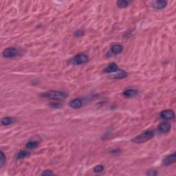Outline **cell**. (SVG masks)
<instances>
[{
  "label": "cell",
  "mask_w": 176,
  "mask_h": 176,
  "mask_svg": "<svg viewBox=\"0 0 176 176\" xmlns=\"http://www.w3.org/2000/svg\"><path fill=\"white\" fill-rule=\"evenodd\" d=\"M176 162V154L175 153H173L170 155H167L162 160V164L164 166H170V165L175 164Z\"/></svg>",
  "instance_id": "cell-6"
},
{
  "label": "cell",
  "mask_w": 176,
  "mask_h": 176,
  "mask_svg": "<svg viewBox=\"0 0 176 176\" xmlns=\"http://www.w3.org/2000/svg\"><path fill=\"white\" fill-rule=\"evenodd\" d=\"M127 76V73L124 70H120L119 69V71H118L116 72V74L115 75H113L112 77L114 78H116V79H121V78H124Z\"/></svg>",
  "instance_id": "cell-14"
},
{
  "label": "cell",
  "mask_w": 176,
  "mask_h": 176,
  "mask_svg": "<svg viewBox=\"0 0 176 176\" xmlns=\"http://www.w3.org/2000/svg\"><path fill=\"white\" fill-rule=\"evenodd\" d=\"M82 102L80 98H76L69 102V106L73 109H79L82 107Z\"/></svg>",
  "instance_id": "cell-10"
},
{
  "label": "cell",
  "mask_w": 176,
  "mask_h": 176,
  "mask_svg": "<svg viewBox=\"0 0 176 176\" xmlns=\"http://www.w3.org/2000/svg\"><path fill=\"white\" fill-rule=\"evenodd\" d=\"M129 1H124V0H120V1H117V6L120 8H126L129 5Z\"/></svg>",
  "instance_id": "cell-17"
},
{
  "label": "cell",
  "mask_w": 176,
  "mask_h": 176,
  "mask_svg": "<svg viewBox=\"0 0 176 176\" xmlns=\"http://www.w3.org/2000/svg\"><path fill=\"white\" fill-rule=\"evenodd\" d=\"M38 142L37 141H30V142H27L25 144V147L29 149H32V148H36L38 146Z\"/></svg>",
  "instance_id": "cell-16"
},
{
  "label": "cell",
  "mask_w": 176,
  "mask_h": 176,
  "mask_svg": "<svg viewBox=\"0 0 176 176\" xmlns=\"http://www.w3.org/2000/svg\"><path fill=\"white\" fill-rule=\"evenodd\" d=\"M170 128H171V125H170L169 122H165L164 121V122H163L159 124L157 130H158L160 133H165L169 131L170 130Z\"/></svg>",
  "instance_id": "cell-7"
},
{
  "label": "cell",
  "mask_w": 176,
  "mask_h": 176,
  "mask_svg": "<svg viewBox=\"0 0 176 176\" xmlns=\"http://www.w3.org/2000/svg\"><path fill=\"white\" fill-rule=\"evenodd\" d=\"M118 71H119L118 66L115 63L109 64L108 66H107V67L104 69V72L107 73V74H115Z\"/></svg>",
  "instance_id": "cell-8"
},
{
  "label": "cell",
  "mask_w": 176,
  "mask_h": 176,
  "mask_svg": "<svg viewBox=\"0 0 176 176\" xmlns=\"http://www.w3.org/2000/svg\"><path fill=\"white\" fill-rule=\"evenodd\" d=\"M41 96L43 98L52 99L54 100H63L67 97V94L63 91L50 90L42 94Z\"/></svg>",
  "instance_id": "cell-1"
},
{
  "label": "cell",
  "mask_w": 176,
  "mask_h": 176,
  "mask_svg": "<svg viewBox=\"0 0 176 176\" xmlns=\"http://www.w3.org/2000/svg\"><path fill=\"white\" fill-rule=\"evenodd\" d=\"M153 8L157 10H161V9L164 8L167 5V1H164V0H157V1H154L152 2Z\"/></svg>",
  "instance_id": "cell-9"
},
{
  "label": "cell",
  "mask_w": 176,
  "mask_h": 176,
  "mask_svg": "<svg viewBox=\"0 0 176 176\" xmlns=\"http://www.w3.org/2000/svg\"><path fill=\"white\" fill-rule=\"evenodd\" d=\"M160 117L163 120H173L175 118V113L172 109H166L162 111L160 114Z\"/></svg>",
  "instance_id": "cell-5"
},
{
  "label": "cell",
  "mask_w": 176,
  "mask_h": 176,
  "mask_svg": "<svg viewBox=\"0 0 176 176\" xmlns=\"http://www.w3.org/2000/svg\"><path fill=\"white\" fill-rule=\"evenodd\" d=\"M123 50V47L122 45H118V44H115L112 47H111V52L113 54H120Z\"/></svg>",
  "instance_id": "cell-13"
},
{
  "label": "cell",
  "mask_w": 176,
  "mask_h": 176,
  "mask_svg": "<svg viewBox=\"0 0 176 176\" xmlns=\"http://www.w3.org/2000/svg\"><path fill=\"white\" fill-rule=\"evenodd\" d=\"M154 135H155V133H154L153 131L147 130V131H144V133L133 138L131 141L133 142L136 143V144H141V143H144L146 141L151 140L152 138L154 136Z\"/></svg>",
  "instance_id": "cell-2"
},
{
  "label": "cell",
  "mask_w": 176,
  "mask_h": 176,
  "mask_svg": "<svg viewBox=\"0 0 176 176\" xmlns=\"http://www.w3.org/2000/svg\"><path fill=\"white\" fill-rule=\"evenodd\" d=\"M53 174V172L52 170H44L43 173H41L42 175H51Z\"/></svg>",
  "instance_id": "cell-21"
},
{
  "label": "cell",
  "mask_w": 176,
  "mask_h": 176,
  "mask_svg": "<svg viewBox=\"0 0 176 176\" xmlns=\"http://www.w3.org/2000/svg\"><path fill=\"white\" fill-rule=\"evenodd\" d=\"M19 54V50L16 47H10L5 49L3 52V56L5 58H12Z\"/></svg>",
  "instance_id": "cell-4"
},
{
  "label": "cell",
  "mask_w": 176,
  "mask_h": 176,
  "mask_svg": "<svg viewBox=\"0 0 176 176\" xmlns=\"http://www.w3.org/2000/svg\"><path fill=\"white\" fill-rule=\"evenodd\" d=\"M16 121V120L13 117H4L1 119V122L3 125L4 126H8L10 125L11 124L14 123Z\"/></svg>",
  "instance_id": "cell-12"
},
{
  "label": "cell",
  "mask_w": 176,
  "mask_h": 176,
  "mask_svg": "<svg viewBox=\"0 0 176 176\" xmlns=\"http://www.w3.org/2000/svg\"><path fill=\"white\" fill-rule=\"evenodd\" d=\"M89 61V57L86 54L84 53H80V54H76L74 58L72 60V63L75 65H81L87 63Z\"/></svg>",
  "instance_id": "cell-3"
},
{
  "label": "cell",
  "mask_w": 176,
  "mask_h": 176,
  "mask_svg": "<svg viewBox=\"0 0 176 176\" xmlns=\"http://www.w3.org/2000/svg\"><path fill=\"white\" fill-rule=\"evenodd\" d=\"M138 94V91L135 89H126L123 92V95L127 98H131V97H135Z\"/></svg>",
  "instance_id": "cell-11"
},
{
  "label": "cell",
  "mask_w": 176,
  "mask_h": 176,
  "mask_svg": "<svg viewBox=\"0 0 176 176\" xmlns=\"http://www.w3.org/2000/svg\"><path fill=\"white\" fill-rule=\"evenodd\" d=\"M82 34H83V31L81 30H78L74 32L75 36H82Z\"/></svg>",
  "instance_id": "cell-22"
},
{
  "label": "cell",
  "mask_w": 176,
  "mask_h": 176,
  "mask_svg": "<svg viewBox=\"0 0 176 176\" xmlns=\"http://www.w3.org/2000/svg\"><path fill=\"white\" fill-rule=\"evenodd\" d=\"M28 155H29V152L28 151H25V150H23V151H20L19 152H18L17 154L16 155V160L23 159V158H25V157H27Z\"/></svg>",
  "instance_id": "cell-15"
},
{
  "label": "cell",
  "mask_w": 176,
  "mask_h": 176,
  "mask_svg": "<svg viewBox=\"0 0 176 176\" xmlns=\"http://www.w3.org/2000/svg\"><path fill=\"white\" fill-rule=\"evenodd\" d=\"M146 174L147 175H149V176H155L157 175V170H149L146 172Z\"/></svg>",
  "instance_id": "cell-20"
},
{
  "label": "cell",
  "mask_w": 176,
  "mask_h": 176,
  "mask_svg": "<svg viewBox=\"0 0 176 176\" xmlns=\"http://www.w3.org/2000/svg\"><path fill=\"white\" fill-rule=\"evenodd\" d=\"M0 153H1V160H0V166H1V168L3 166V164H4V163L6 162V156H5L4 153H3V152L2 151L0 152Z\"/></svg>",
  "instance_id": "cell-19"
},
{
  "label": "cell",
  "mask_w": 176,
  "mask_h": 176,
  "mask_svg": "<svg viewBox=\"0 0 176 176\" xmlns=\"http://www.w3.org/2000/svg\"><path fill=\"white\" fill-rule=\"evenodd\" d=\"M104 168V167L103 165H102V164L97 165V166H95L94 168V172L96 173H101V172L103 171Z\"/></svg>",
  "instance_id": "cell-18"
}]
</instances>
